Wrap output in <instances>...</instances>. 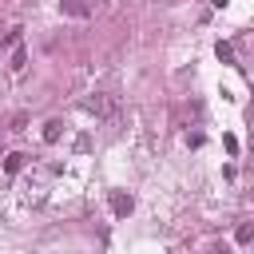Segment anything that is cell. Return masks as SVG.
<instances>
[{"label": "cell", "mask_w": 254, "mask_h": 254, "mask_svg": "<svg viewBox=\"0 0 254 254\" xmlns=\"http://www.w3.org/2000/svg\"><path fill=\"white\" fill-rule=\"evenodd\" d=\"M210 4H214V8H226V0H210Z\"/></svg>", "instance_id": "9"}, {"label": "cell", "mask_w": 254, "mask_h": 254, "mask_svg": "<svg viewBox=\"0 0 254 254\" xmlns=\"http://www.w3.org/2000/svg\"><path fill=\"white\" fill-rule=\"evenodd\" d=\"M24 64H28V52L16 44V48H12V64H8V71H24Z\"/></svg>", "instance_id": "5"}, {"label": "cell", "mask_w": 254, "mask_h": 254, "mask_svg": "<svg viewBox=\"0 0 254 254\" xmlns=\"http://www.w3.org/2000/svg\"><path fill=\"white\" fill-rule=\"evenodd\" d=\"M131 210H135V198H131L127 190H115V194H111V214H115V218H127Z\"/></svg>", "instance_id": "1"}, {"label": "cell", "mask_w": 254, "mask_h": 254, "mask_svg": "<svg viewBox=\"0 0 254 254\" xmlns=\"http://www.w3.org/2000/svg\"><path fill=\"white\" fill-rule=\"evenodd\" d=\"M250 238H254V222H238V230H234V242H242V246H246Z\"/></svg>", "instance_id": "6"}, {"label": "cell", "mask_w": 254, "mask_h": 254, "mask_svg": "<svg viewBox=\"0 0 254 254\" xmlns=\"http://www.w3.org/2000/svg\"><path fill=\"white\" fill-rule=\"evenodd\" d=\"M222 147H226L230 155H238V139H234V135H226V139H222Z\"/></svg>", "instance_id": "8"}, {"label": "cell", "mask_w": 254, "mask_h": 254, "mask_svg": "<svg viewBox=\"0 0 254 254\" xmlns=\"http://www.w3.org/2000/svg\"><path fill=\"white\" fill-rule=\"evenodd\" d=\"M24 163H28V155H24V151L4 155V171H8V175H20V171H24Z\"/></svg>", "instance_id": "2"}, {"label": "cell", "mask_w": 254, "mask_h": 254, "mask_svg": "<svg viewBox=\"0 0 254 254\" xmlns=\"http://www.w3.org/2000/svg\"><path fill=\"white\" fill-rule=\"evenodd\" d=\"M60 8H64L67 16H87V12H91V8L83 4V0H60Z\"/></svg>", "instance_id": "4"}, {"label": "cell", "mask_w": 254, "mask_h": 254, "mask_svg": "<svg viewBox=\"0 0 254 254\" xmlns=\"http://www.w3.org/2000/svg\"><path fill=\"white\" fill-rule=\"evenodd\" d=\"M60 135H64V123L60 119H48L44 123V143H60Z\"/></svg>", "instance_id": "3"}, {"label": "cell", "mask_w": 254, "mask_h": 254, "mask_svg": "<svg viewBox=\"0 0 254 254\" xmlns=\"http://www.w3.org/2000/svg\"><path fill=\"white\" fill-rule=\"evenodd\" d=\"M214 56H218L222 64H234V48H230V44H218V48H214Z\"/></svg>", "instance_id": "7"}]
</instances>
